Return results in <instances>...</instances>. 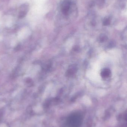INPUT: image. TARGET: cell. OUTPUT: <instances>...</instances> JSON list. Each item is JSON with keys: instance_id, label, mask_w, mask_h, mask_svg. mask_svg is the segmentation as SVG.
Masks as SVG:
<instances>
[{"instance_id": "2", "label": "cell", "mask_w": 127, "mask_h": 127, "mask_svg": "<svg viewBox=\"0 0 127 127\" xmlns=\"http://www.w3.org/2000/svg\"><path fill=\"white\" fill-rule=\"evenodd\" d=\"M77 67L75 65H72L69 68L66 72V75L68 77H71L77 71Z\"/></svg>"}, {"instance_id": "3", "label": "cell", "mask_w": 127, "mask_h": 127, "mask_svg": "<svg viewBox=\"0 0 127 127\" xmlns=\"http://www.w3.org/2000/svg\"><path fill=\"white\" fill-rule=\"evenodd\" d=\"M111 74V71L109 69H104L101 73V75L103 77L107 78Z\"/></svg>"}, {"instance_id": "5", "label": "cell", "mask_w": 127, "mask_h": 127, "mask_svg": "<svg viewBox=\"0 0 127 127\" xmlns=\"http://www.w3.org/2000/svg\"><path fill=\"white\" fill-rule=\"evenodd\" d=\"M107 39V37L106 36H101L100 38V40L101 41H106Z\"/></svg>"}, {"instance_id": "1", "label": "cell", "mask_w": 127, "mask_h": 127, "mask_svg": "<svg viewBox=\"0 0 127 127\" xmlns=\"http://www.w3.org/2000/svg\"><path fill=\"white\" fill-rule=\"evenodd\" d=\"M71 3L68 0H65L62 3L61 6V9L63 14L68 15L70 10Z\"/></svg>"}, {"instance_id": "4", "label": "cell", "mask_w": 127, "mask_h": 127, "mask_svg": "<svg viewBox=\"0 0 127 127\" xmlns=\"http://www.w3.org/2000/svg\"><path fill=\"white\" fill-rule=\"evenodd\" d=\"M110 23V20H109L108 19H106L104 21V24L105 25H107L109 24Z\"/></svg>"}]
</instances>
